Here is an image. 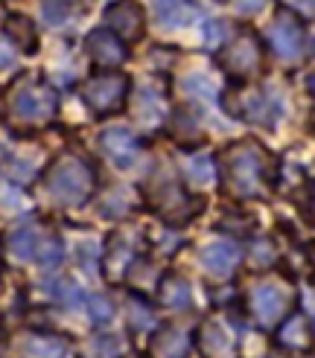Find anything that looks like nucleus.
Here are the masks:
<instances>
[{
    "mask_svg": "<svg viewBox=\"0 0 315 358\" xmlns=\"http://www.w3.org/2000/svg\"><path fill=\"white\" fill-rule=\"evenodd\" d=\"M94 189V172L79 157H59L47 172V192L64 207H79Z\"/></svg>",
    "mask_w": 315,
    "mask_h": 358,
    "instance_id": "obj_1",
    "label": "nucleus"
},
{
    "mask_svg": "<svg viewBox=\"0 0 315 358\" xmlns=\"http://www.w3.org/2000/svg\"><path fill=\"white\" fill-rule=\"evenodd\" d=\"M129 91H132V85L122 73L102 70V73H94L82 85V102L97 117H111V114H120L122 108H126Z\"/></svg>",
    "mask_w": 315,
    "mask_h": 358,
    "instance_id": "obj_2",
    "label": "nucleus"
},
{
    "mask_svg": "<svg viewBox=\"0 0 315 358\" xmlns=\"http://www.w3.org/2000/svg\"><path fill=\"white\" fill-rule=\"evenodd\" d=\"M216 62L234 82H245V79L257 76L262 70V44L257 38V32L239 29L234 38L227 41V47L222 50V56Z\"/></svg>",
    "mask_w": 315,
    "mask_h": 358,
    "instance_id": "obj_3",
    "label": "nucleus"
},
{
    "mask_svg": "<svg viewBox=\"0 0 315 358\" xmlns=\"http://www.w3.org/2000/svg\"><path fill=\"white\" fill-rule=\"evenodd\" d=\"M6 108L18 122H47L59 108V96L44 82H27L12 91Z\"/></svg>",
    "mask_w": 315,
    "mask_h": 358,
    "instance_id": "obj_4",
    "label": "nucleus"
},
{
    "mask_svg": "<svg viewBox=\"0 0 315 358\" xmlns=\"http://www.w3.org/2000/svg\"><path fill=\"white\" fill-rule=\"evenodd\" d=\"M262 175H266V157H262L260 146L239 143L231 149V155H227V181H231V189L239 199L257 195Z\"/></svg>",
    "mask_w": 315,
    "mask_h": 358,
    "instance_id": "obj_5",
    "label": "nucleus"
},
{
    "mask_svg": "<svg viewBox=\"0 0 315 358\" xmlns=\"http://www.w3.org/2000/svg\"><path fill=\"white\" fill-rule=\"evenodd\" d=\"M225 108L234 117L251 120V122L262 125V129H274L277 120L284 117V99L274 91H269V87H251L245 96L234 99L231 105H225Z\"/></svg>",
    "mask_w": 315,
    "mask_h": 358,
    "instance_id": "obj_6",
    "label": "nucleus"
},
{
    "mask_svg": "<svg viewBox=\"0 0 315 358\" xmlns=\"http://www.w3.org/2000/svg\"><path fill=\"white\" fill-rule=\"evenodd\" d=\"M85 56L91 59L94 67L99 70H114L120 64H126L129 59V44L120 38L117 32H111L108 27H97L85 35Z\"/></svg>",
    "mask_w": 315,
    "mask_h": 358,
    "instance_id": "obj_7",
    "label": "nucleus"
},
{
    "mask_svg": "<svg viewBox=\"0 0 315 358\" xmlns=\"http://www.w3.org/2000/svg\"><path fill=\"white\" fill-rule=\"evenodd\" d=\"M269 44L280 62H301L304 56V27L292 12H277L269 24Z\"/></svg>",
    "mask_w": 315,
    "mask_h": 358,
    "instance_id": "obj_8",
    "label": "nucleus"
},
{
    "mask_svg": "<svg viewBox=\"0 0 315 358\" xmlns=\"http://www.w3.org/2000/svg\"><path fill=\"white\" fill-rule=\"evenodd\" d=\"M102 17H105V27L111 32H117L126 44L144 38L146 15H144V6H140L137 0H111V3L105 6Z\"/></svg>",
    "mask_w": 315,
    "mask_h": 358,
    "instance_id": "obj_9",
    "label": "nucleus"
},
{
    "mask_svg": "<svg viewBox=\"0 0 315 358\" xmlns=\"http://www.w3.org/2000/svg\"><path fill=\"white\" fill-rule=\"evenodd\" d=\"M4 38L21 52V56H35L41 47V32L38 24L24 12H9L4 21Z\"/></svg>",
    "mask_w": 315,
    "mask_h": 358,
    "instance_id": "obj_10",
    "label": "nucleus"
},
{
    "mask_svg": "<svg viewBox=\"0 0 315 358\" xmlns=\"http://www.w3.org/2000/svg\"><path fill=\"white\" fill-rule=\"evenodd\" d=\"M99 146H102L105 155L111 157V164L132 166L137 152H140V140L129 129H120V125H114V129H105L99 134Z\"/></svg>",
    "mask_w": 315,
    "mask_h": 358,
    "instance_id": "obj_11",
    "label": "nucleus"
},
{
    "mask_svg": "<svg viewBox=\"0 0 315 358\" xmlns=\"http://www.w3.org/2000/svg\"><path fill=\"white\" fill-rule=\"evenodd\" d=\"M251 309H254L257 320H262V324H277L286 312V292L280 289V285L262 282L251 292Z\"/></svg>",
    "mask_w": 315,
    "mask_h": 358,
    "instance_id": "obj_12",
    "label": "nucleus"
},
{
    "mask_svg": "<svg viewBox=\"0 0 315 358\" xmlns=\"http://www.w3.org/2000/svg\"><path fill=\"white\" fill-rule=\"evenodd\" d=\"M237 262H239V248L231 239H216L202 248V265L214 277H227L237 268Z\"/></svg>",
    "mask_w": 315,
    "mask_h": 358,
    "instance_id": "obj_13",
    "label": "nucleus"
},
{
    "mask_svg": "<svg viewBox=\"0 0 315 358\" xmlns=\"http://www.w3.org/2000/svg\"><path fill=\"white\" fill-rule=\"evenodd\" d=\"M199 347H202V352L207 358H225L227 352H231V347H234V335H231V329L222 324V320L210 317V320H204L202 329H199Z\"/></svg>",
    "mask_w": 315,
    "mask_h": 358,
    "instance_id": "obj_14",
    "label": "nucleus"
},
{
    "mask_svg": "<svg viewBox=\"0 0 315 358\" xmlns=\"http://www.w3.org/2000/svg\"><path fill=\"white\" fill-rule=\"evenodd\" d=\"M196 0H155V17L164 27H187L196 21Z\"/></svg>",
    "mask_w": 315,
    "mask_h": 358,
    "instance_id": "obj_15",
    "label": "nucleus"
},
{
    "mask_svg": "<svg viewBox=\"0 0 315 358\" xmlns=\"http://www.w3.org/2000/svg\"><path fill=\"white\" fill-rule=\"evenodd\" d=\"M187 335L181 329H175V327H167L164 332H158L155 335V341H152V350L158 358H184L187 355Z\"/></svg>",
    "mask_w": 315,
    "mask_h": 358,
    "instance_id": "obj_16",
    "label": "nucleus"
},
{
    "mask_svg": "<svg viewBox=\"0 0 315 358\" xmlns=\"http://www.w3.org/2000/svg\"><path fill=\"white\" fill-rule=\"evenodd\" d=\"M24 358H64L67 355V344L62 338H50V335H32L21 347Z\"/></svg>",
    "mask_w": 315,
    "mask_h": 358,
    "instance_id": "obj_17",
    "label": "nucleus"
},
{
    "mask_svg": "<svg viewBox=\"0 0 315 358\" xmlns=\"http://www.w3.org/2000/svg\"><path fill=\"white\" fill-rule=\"evenodd\" d=\"M161 303L169 306V309L190 306V285H187V280L169 271L164 277V282H161Z\"/></svg>",
    "mask_w": 315,
    "mask_h": 358,
    "instance_id": "obj_18",
    "label": "nucleus"
},
{
    "mask_svg": "<svg viewBox=\"0 0 315 358\" xmlns=\"http://www.w3.org/2000/svg\"><path fill=\"white\" fill-rule=\"evenodd\" d=\"M9 250L18 257V259H32L35 250H38V234H35V227H18L9 234Z\"/></svg>",
    "mask_w": 315,
    "mask_h": 358,
    "instance_id": "obj_19",
    "label": "nucleus"
},
{
    "mask_svg": "<svg viewBox=\"0 0 315 358\" xmlns=\"http://www.w3.org/2000/svg\"><path fill=\"white\" fill-rule=\"evenodd\" d=\"M184 172L190 181H196V184H210L216 178V164H214V157L199 152V155H192L187 157V164H184Z\"/></svg>",
    "mask_w": 315,
    "mask_h": 358,
    "instance_id": "obj_20",
    "label": "nucleus"
},
{
    "mask_svg": "<svg viewBox=\"0 0 315 358\" xmlns=\"http://www.w3.org/2000/svg\"><path fill=\"white\" fill-rule=\"evenodd\" d=\"M161 99H158L155 91H149V87H140L137 91V99H134V117L144 120V122H158L161 120V105H158Z\"/></svg>",
    "mask_w": 315,
    "mask_h": 358,
    "instance_id": "obj_21",
    "label": "nucleus"
},
{
    "mask_svg": "<svg viewBox=\"0 0 315 358\" xmlns=\"http://www.w3.org/2000/svg\"><path fill=\"white\" fill-rule=\"evenodd\" d=\"M181 91H184L190 99H214V96H216V85L210 82L207 76H202V73H190V76L181 82Z\"/></svg>",
    "mask_w": 315,
    "mask_h": 358,
    "instance_id": "obj_22",
    "label": "nucleus"
},
{
    "mask_svg": "<svg viewBox=\"0 0 315 358\" xmlns=\"http://www.w3.org/2000/svg\"><path fill=\"white\" fill-rule=\"evenodd\" d=\"M50 285H52V289H47V292L56 297L59 303H64V306H79V303H85V294H82V289L74 280H56Z\"/></svg>",
    "mask_w": 315,
    "mask_h": 358,
    "instance_id": "obj_23",
    "label": "nucleus"
},
{
    "mask_svg": "<svg viewBox=\"0 0 315 358\" xmlns=\"http://www.w3.org/2000/svg\"><path fill=\"white\" fill-rule=\"evenodd\" d=\"M225 41H227V24L219 21V17H207V21L202 24V44L207 50H216Z\"/></svg>",
    "mask_w": 315,
    "mask_h": 358,
    "instance_id": "obj_24",
    "label": "nucleus"
},
{
    "mask_svg": "<svg viewBox=\"0 0 315 358\" xmlns=\"http://www.w3.org/2000/svg\"><path fill=\"white\" fill-rule=\"evenodd\" d=\"M41 17L50 27H62L70 21V3L67 0H41Z\"/></svg>",
    "mask_w": 315,
    "mask_h": 358,
    "instance_id": "obj_25",
    "label": "nucleus"
},
{
    "mask_svg": "<svg viewBox=\"0 0 315 358\" xmlns=\"http://www.w3.org/2000/svg\"><path fill=\"white\" fill-rule=\"evenodd\" d=\"M85 306H88V312H91V320H94V324H105V320H111V317H114L111 300H108V297H102V294H91V297L85 300Z\"/></svg>",
    "mask_w": 315,
    "mask_h": 358,
    "instance_id": "obj_26",
    "label": "nucleus"
},
{
    "mask_svg": "<svg viewBox=\"0 0 315 358\" xmlns=\"http://www.w3.org/2000/svg\"><path fill=\"white\" fill-rule=\"evenodd\" d=\"M44 265H56L62 259V242L59 239H38V250H35Z\"/></svg>",
    "mask_w": 315,
    "mask_h": 358,
    "instance_id": "obj_27",
    "label": "nucleus"
},
{
    "mask_svg": "<svg viewBox=\"0 0 315 358\" xmlns=\"http://www.w3.org/2000/svg\"><path fill=\"white\" fill-rule=\"evenodd\" d=\"M280 341H284L286 347H304L307 344V327L304 320H292V324L280 332Z\"/></svg>",
    "mask_w": 315,
    "mask_h": 358,
    "instance_id": "obj_28",
    "label": "nucleus"
},
{
    "mask_svg": "<svg viewBox=\"0 0 315 358\" xmlns=\"http://www.w3.org/2000/svg\"><path fill=\"white\" fill-rule=\"evenodd\" d=\"M251 262L260 265V268H266L274 262V245L272 242H254L251 245Z\"/></svg>",
    "mask_w": 315,
    "mask_h": 358,
    "instance_id": "obj_29",
    "label": "nucleus"
},
{
    "mask_svg": "<svg viewBox=\"0 0 315 358\" xmlns=\"http://www.w3.org/2000/svg\"><path fill=\"white\" fill-rule=\"evenodd\" d=\"M266 3L269 0H231V9L237 15H257V12L266 9Z\"/></svg>",
    "mask_w": 315,
    "mask_h": 358,
    "instance_id": "obj_30",
    "label": "nucleus"
},
{
    "mask_svg": "<svg viewBox=\"0 0 315 358\" xmlns=\"http://www.w3.org/2000/svg\"><path fill=\"white\" fill-rule=\"evenodd\" d=\"M15 62H18V50L6 38H0V70L15 67Z\"/></svg>",
    "mask_w": 315,
    "mask_h": 358,
    "instance_id": "obj_31",
    "label": "nucleus"
},
{
    "mask_svg": "<svg viewBox=\"0 0 315 358\" xmlns=\"http://www.w3.org/2000/svg\"><path fill=\"white\" fill-rule=\"evenodd\" d=\"M289 6L292 15H301V17H312L315 15V0H284Z\"/></svg>",
    "mask_w": 315,
    "mask_h": 358,
    "instance_id": "obj_32",
    "label": "nucleus"
},
{
    "mask_svg": "<svg viewBox=\"0 0 315 358\" xmlns=\"http://www.w3.org/2000/svg\"><path fill=\"white\" fill-rule=\"evenodd\" d=\"M0 204H4V207H18V204H21V192L6 187V184H0Z\"/></svg>",
    "mask_w": 315,
    "mask_h": 358,
    "instance_id": "obj_33",
    "label": "nucleus"
},
{
    "mask_svg": "<svg viewBox=\"0 0 315 358\" xmlns=\"http://www.w3.org/2000/svg\"><path fill=\"white\" fill-rule=\"evenodd\" d=\"M307 309H309V315H312V320H315V289L307 292Z\"/></svg>",
    "mask_w": 315,
    "mask_h": 358,
    "instance_id": "obj_34",
    "label": "nucleus"
},
{
    "mask_svg": "<svg viewBox=\"0 0 315 358\" xmlns=\"http://www.w3.org/2000/svg\"><path fill=\"white\" fill-rule=\"evenodd\" d=\"M307 91H309V96H312V102H315V73L307 76Z\"/></svg>",
    "mask_w": 315,
    "mask_h": 358,
    "instance_id": "obj_35",
    "label": "nucleus"
},
{
    "mask_svg": "<svg viewBox=\"0 0 315 358\" xmlns=\"http://www.w3.org/2000/svg\"><path fill=\"white\" fill-rule=\"evenodd\" d=\"M312 201H315V195H312Z\"/></svg>",
    "mask_w": 315,
    "mask_h": 358,
    "instance_id": "obj_36",
    "label": "nucleus"
}]
</instances>
